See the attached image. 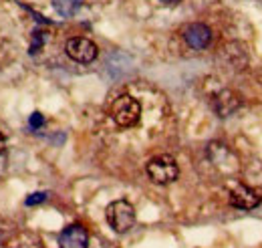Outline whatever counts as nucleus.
Returning a JSON list of instances; mask_svg holds the SVG:
<instances>
[{"label": "nucleus", "mask_w": 262, "mask_h": 248, "mask_svg": "<svg viewBox=\"0 0 262 248\" xmlns=\"http://www.w3.org/2000/svg\"><path fill=\"white\" fill-rule=\"evenodd\" d=\"M111 117L119 127H133L141 119V103L131 95H119L111 103Z\"/></svg>", "instance_id": "f257e3e1"}, {"label": "nucleus", "mask_w": 262, "mask_h": 248, "mask_svg": "<svg viewBox=\"0 0 262 248\" xmlns=\"http://www.w3.org/2000/svg\"><path fill=\"white\" fill-rule=\"evenodd\" d=\"M147 170V176L154 184H171L178 180L180 176V168H178V161L171 157V155H158V157H151L145 166Z\"/></svg>", "instance_id": "f03ea898"}, {"label": "nucleus", "mask_w": 262, "mask_h": 248, "mask_svg": "<svg viewBox=\"0 0 262 248\" xmlns=\"http://www.w3.org/2000/svg\"><path fill=\"white\" fill-rule=\"evenodd\" d=\"M105 218H107L109 226L115 232L123 234V232L131 230L133 224H135V208L131 206L127 200H115V202H111L107 206Z\"/></svg>", "instance_id": "7ed1b4c3"}, {"label": "nucleus", "mask_w": 262, "mask_h": 248, "mask_svg": "<svg viewBox=\"0 0 262 248\" xmlns=\"http://www.w3.org/2000/svg\"><path fill=\"white\" fill-rule=\"evenodd\" d=\"M65 53L69 59H73L75 63H93L97 59L99 49L97 45L85 36H75V38H69L65 45Z\"/></svg>", "instance_id": "20e7f679"}, {"label": "nucleus", "mask_w": 262, "mask_h": 248, "mask_svg": "<svg viewBox=\"0 0 262 248\" xmlns=\"http://www.w3.org/2000/svg\"><path fill=\"white\" fill-rule=\"evenodd\" d=\"M228 200H230V204H232L234 208H238V210H252V208L260 206V202H262L260 194H258L256 190L244 186V184H240V182L230 186Z\"/></svg>", "instance_id": "39448f33"}, {"label": "nucleus", "mask_w": 262, "mask_h": 248, "mask_svg": "<svg viewBox=\"0 0 262 248\" xmlns=\"http://www.w3.org/2000/svg\"><path fill=\"white\" fill-rule=\"evenodd\" d=\"M240 95L234 93L232 89H222L212 97V109L216 111L218 117H230L238 111L240 107Z\"/></svg>", "instance_id": "423d86ee"}, {"label": "nucleus", "mask_w": 262, "mask_h": 248, "mask_svg": "<svg viewBox=\"0 0 262 248\" xmlns=\"http://www.w3.org/2000/svg\"><path fill=\"white\" fill-rule=\"evenodd\" d=\"M184 40L188 47H192L196 51H204L212 43V31H210V27H206L202 23H192L184 29Z\"/></svg>", "instance_id": "0eeeda50"}, {"label": "nucleus", "mask_w": 262, "mask_h": 248, "mask_svg": "<svg viewBox=\"0 0 262 248\" xmlns=\"http://www.w3.org/2000/svg\"><path fill=\"white\" fill-rule=\"evenodd\" d=\"M61 248H87L89 246V234L81 224H71L59 236Z\"/></svg>", "instance_id": "6e6552de"}, {"label": "nucleus", "mask_w": 262, "mask_h": 248, "mask_svg": "<svg viewBox=\"0 0 262 248\" xmlns=\"http://www.w3.org/2000/svg\"><path fill=\"white\" fill-rule=\"evenodd\" d=\"M81 4H83V0H53V8L65 18L73 16L81 8Z\"/></svg>", "instance_id": "1a4fd4ad"}, {"label": "nucleus", "mask_w": 262, "mask_h": 248, "mask_svg": "<svg viewBox=\"0 0 262 248\" xmlns=\"http://www.w3.org/2000/svg\"><path fill=\"white\" fill-rule=\"evenodd\" d=\"M47 198H49V192H36V194H31V196L25 200V204H27V206H36V204H42Z\"/></svg>", "instance_id": "9d476101"}, {"label": "nucleus", "mask_w": 262, "mask_h": 248, "mask_svg": "<svg viewBox=\"0 0 262 248\" xmlns=\"http://www.w3.org/2000/svg\"><path fill=\"white\" fill-rule=\"evenodd\" d=\"M42 43H45V32L36 31L33 36V45H31V55H34V53L42 47Z\"/></svg>", "instance_id": "9b49d317"}, {"label": "nucleus", "mask_w": 262, "mask_h": 248, "mask_svg": "<svg viewBox=\"0 0 262 248\" xmlns=\"http://www.w3.org/2000/svg\"><path fill=\"white\" fill-rule=\"evenodd\" d=\"M29 125H31L33 129L42 127V125H45V117H42V113H38V111H36V113H33V115H31V119H29Z\"/></svg>", "instance_id": "f8f14e48"}, {"label": "nucleus", "mask_w": 262, "mask_h": 248, "mask_svg": "<svg viewBox=\"0 0 262 248\" xmlns=\"http://www.w3.org/2000/svg\"><path fill=\"white\" fill-rule=\"evenodd\" d=\"M6 150V137L2 135V131H0V154Z\"/></svg>", "instance_id": "ddd939ff"}, {"label": "nucleus", "mask_w": 262, "mask_h": 248, "mask_svg": "<svg viewBox=\"0 0 262 248\" xmlns=\"http://www.w3.org/2000/svg\"><path fill=\"white\" fill-rule=\"evenodd\" d=\"M164 4H167V6H173V4H180L182 0H162Z\"/></svg>", "instance_id": "4468645a"}]
</instances>
